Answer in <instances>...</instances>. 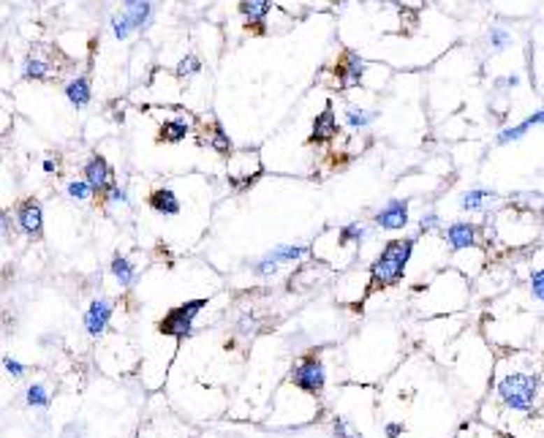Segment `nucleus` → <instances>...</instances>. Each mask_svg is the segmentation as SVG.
I'll return each mask as SVG.
<instances>
[{"label": "nucleus", "instance_id": "1", "mask_svg": "<svg viewBox=\"0 0 544 438\" xmlns=\"http://www.w3.org/2000/svg\"><path fill=\"white\" fill-rule=\"evenodd\" d=\"M414 253V240H389L371 264V289H389L403 281L406 264Z\"/></svg>", "mask_w": 544, "mask_h": 438}, {"label": "nucleus", "instance_id": "2", "mask_svg": "<svg viewBox=\"0 0 544 438\" xmlns=\"http://www.w3.org/2000/svg\"><path fill=\"white\" fill-rule=\"evenodd\" d=\"M539 392V376L534 373H509L498 381V397L512 411H531Z\"/></svg>", "mask_w": 544, "mask_h": 438}, {"label": "nucleus", "instance_id": "3", "mask_svg": "<svg viewBox=\"0 0 544 438\" xmlns=\"http://www.w3.org/2000/svg\"><path fill=\"white\" fill-rule=\"evenodd\" d=\"M207 305V299H188L182 305L172 308L166 316L158 321V332L161 335H172V338H185L194 330V318L199 316V311Z\"/></svg>", "mask_w": 544, "mask_h": 438}, {"label": "nucleus", "instance_id": "4", "mask_svg": "<svg viewBox=\"0 0 544 438\" xmlns=\"http://www.w3.org/2000/svg\"><path fill=\"white\" fill-rule=\"evenodd\" d=\"M324 381H327V373H324V362L316 354H308L302 357L294 370H292V384L297 390L308 392V395H322Z\"/></svg>", "mask_w": 544, "mask_h": 438}, {"label": "nucleus", "instance_id": "5", "mask_svg": "<svg viewBox=\"0 0 544 438\" xmlns=\"http://www.w3.org/2000/svg\"><path fill=\"white\" fill-rule=\"evenodd\" d=\"M375 226L378 229H387V232H397V229H403L406 223H408V202L406 199H389L375 216Z\"/></svg>", "mask_w": 544, "mask_h": 438}, {"label": "nucleus", "instance_id": "6", "mask_svg": "<svg viewBox=\"0 0 544 438\" xmlns=\"http://www.w3.org/2000/svg\"><path fill=\"white\" fill-rule=\"evenodd\" d=\"M335 73H338V82H341V87H357V85L362 82L365 63H362V57H359L357 52L346 49V52L341 55L338 66H335Z\"/></svg>", "mask_w": 544, "mask_h": 438}, {"label": "nucleus", "instance_id": "7", "mask_svg": "<svg viewBox=\"0 0 544 438\" xmlns=\"http://www.w3.org/2000/svg\"><path fill=\"white\" fill-rule=\"evenodd\" d=\"M109 318H112V302L109 299H93L85 311V330L87 335L99 338L101 332L109 327Z\"/></svg>", "mask_w": 544, "mask_h": 438}, {"label": "nucleus", "instance_id": "8", "mask_svg": "<svg viewBox=\"0 0 544 438\" xmlns=\"http://www.w3.org/2000/svg\"><path fill=\"white\" fill-rule=\"evenodd\" d=\"M85 180L93 185V191L96 194H103L112 183H115V177H112V169H109V164H106V158L103 155H93L87 164H85Z\"/></svg>", "mask_w": 544, "mask_h": 438}, {"label": "nucleus", "instance_id": "9", "mask_svg": "<svg viewBox=\"0 0 544 438\" xmlns=\"http://www.w3.org/2000/svg\"><path fill=\"white\" fill-rule=\"evenodd\" d=\"M17 220H20V229L25 234H41V223H44V213H41V204L27 199L17 207Z\"/></svg>", "mask_w": 544, "mask_h": 438}, {"label": "nucleus", "instance_id": "10", "mask_svg": "<svg viewBox=\"0 0 544 438\" xmlns=\"http://www.w3.org/2000/svg\"><path fill=\"white\" fill-rule=\"evenodd\" d=\"M446 243H449L452 250H463V248L476 245V226L471 220H454V223H449Z\"/></svg>", "mask_w": 544, "mask_h": 438}, {"label": "nucleus", "instance_id": "11", "mask_svg": "<svg viewBox=\"0 0 544 438\" xmlns=\"http://www.w3.org/2000/svg\"><path fill=\"white\" fill-rule=\"evenodd\" d=\"M335 134H338V120H335L332 104H327V109L313 120V134H310L308 142H310V145H322V142H329Z\"/></svg>", "mask_w": 544, "mask_h": 438}, {"label": "nucleus", "instance_id": "12", "mask_svg": "<svg viewBox=\"0 0 544 438\" xmlns=\"http://www.w3.org/2000/svg\"><path fill=\"white\" fill-rule=\"evenodd\" d=\"M272 8V0H240V14L245 17L248 27H262Z\"/></svg>", "mask_w": 544, "mask_h": 438}, {"label": "nucleus", "instance_id": "13", "mask_svg": "<svg viewBox=\"0 0 544 438\" xmlns=\"http://www.w3.org/2000/svg\"><path fill=\"white\" fill-rule=\"evenodd\" d=\"M150 207L161 216H180V199L169 188H158L150 194Z\"/></svg>", "mask_w": 544, "mask_h": 438}, {"label": "nucleus", "instance_id": "14", "mask_svg": "<svg viewBox=\"0 0 544 438\" xmlns=\"http://www.w3.org/2000/svg\"><path fill=\"white\" fill-rule=\"evenodd\" d=\"M123 11L125 17L131 20V24H134V30H142L150 22L152 3L150 0H123Z\"/></svg>", "mask_w": 544, "mask_h": 438}, {"label": "nucleus", "instance_id": "15", "mask_svg": "<svg viewBox=\"0 0 544 438\" xmlns=\"http://www.w3.org/2000/svg\"><path fill=\"white\" fill-rule=\"evenodd\" d=\"M66 98L71 101V106H76V109L87 106V104H90V82H87V76H76V79H71V82L66 85Z\"/></svg>", "mask_w": 544, "mask_h": 438}, {"label": "nucleus", "instance_id": "16", "mask_svg": "<svg viewBox=\"0 0 544 438\" xmlns=\"http://www.w3.org/2000/svg\"><path fill=\"white\" fill-rule=\"evenodd\" d=\"M52 73H57V69H52L50 60H44V57H38V55H27L25 60V76L27 79H50Z\"/></svg>", "mask_w": 544, "mask_h": 438}, {"label": "nucleus", "instance_id": "17", "mask_svg": "<svg viewBox=\"0 0 544 438\" xmlns=\"http://www.w3.org/2000/svg\"><path fill=\"white\" fill-rule=\"evenodd\" d=\"M109 269H112V275L117 278V283H120V286H131V283L136 281V267H134L125 256H120V253H115V259H112Z\"/></svg>", "mask_w": 544, "mask_h": 438}, {"label": "nucleus", "instance_id": "18", "mask_svg": "<svg viewBox=\"0 0 544 438\" xmlns=\"http://www.w3.org/2000/svg\"><path fill=\"white\" fill-rule=\"evenodd\" d=\"M308 253V248L305 245H294V243H283V245H275L270 250V256L278 262V264H283V262H297Z\"/></svg>", "mask_w": 544, "mask_h": 438}, {"label": "nucleus", "instance_id": "19", "mask_svg": "<svg viewBox=\"0 0 544 438\" xmlns=\"http://www.w3.org/2000/svg\"><path fill=\"white\" fill-rule=\"evenodd\" d=\"M188 136V122L185 120H166L161 125L158 142H182Z\"/></svg>", "mask_w": 544, "mask_h": 438}, {"label": "nucleus", "instance_id": "20", "mask_svg": "<svg viewBox=\"0 0 544 438\" xmlns=\"http://www.w3.org/2000/svg\"><path fill=\"white\" fill-rule=\"evenodd\" d=\"M495 194L493 191H485V188H471L468 194L463 196V202H460V207L463 210H468V213H473V210H482L487 202H493Z\"/></svg>", "mask_w": 544, "mask_h": 438}, {"label": "nucleus", "instance_id": "21", "mask_svg": "<svg viewBox=\"0 0 544 438\" xmlns=\"http://www.w3.org/2000/svg\"><path fill=\"white\" fill-rule=\"evenodd\" d=\"M365 237H368V229H365L362 223H346V226H341V232H338V243L341 245L362 243Z\"/></svg>", "mask_w": 544, "mask_h": 438}, {"label": "nucleus", "instance_id": "22", "mask_svg": "<svg viewBox=\"0 0 544 438\" xmlns=\"http://www.w3.org/2000/svg\"><path fill=\"white\" fill-rule=\"evenodd\" d=\"M66 194L71 196L74 202H87L96 191H93V185H90L87 180H71V183L66 185Z\"/></svg>", "mask_w": 544, "mask_h": 438}, {"label": "nucleus", "instance_id": "23", "mask_svg": "<svg viewBox=\"0 0 544 438\" xmlns=\"http://www.w3.org/2000/svg\"><path fill=\"white\" fill-rule=\"evenodd\" d=\"M27 406H33V409H47L50 406V395H47L44 384H30L27 387Z\"/></svg>", "mask_w": 544, "mask_h": 438}, {"label": "nucleus", "instance_id": "24", "mask_svg": "<svg viewBox=\"0 0 544 438\" xmlns=\"http://www.w3.org/2000/svg\"><path fill=\"white\" fill-rule=\"evenodd\" d=\"M531 131V125L522 120L520 125H512V128H503L501 134H498V145H509V142H517V139H522L525 134Z\"/></svg>", "mask_w": 544, "mask_h": 438}, {"label": "nucleus", "instance_id": "25", "mask_svg": "<svg viewBox=\"0 0 544 438\" xmlns=\"http://www.w3.org/2000/svg\"><path fill=\"white\" fill-rule=\"evenodd\" d=\"M210 145L215 147L218 153H229V150H231V139H229V134L223 131L218 122L213 125V134H210Z\"/></svg>", "mask_w": 544, "mask_h": 438}, {"label": "nucleus", "instance_id": "26", "mask_svg": "<svg viewBox=\"0 0 544 438\" xmlns=\"http://www.w3.org/2000/svg\"><path fill=\"white\" fill-rule=\"evenodd\" d=\"M134 30V24H131V20L125 17V11H120V14H115L112 17V33H115V38H128V33Z\"/></svg>", "mask_w": 544, "mask_h": 438}, {"label": "nucleus", "instance_id": "27", "mask_svg": "<svg viewBox=\"0 0 544 438\" xmlns=\"http://www.w3.org/2000/svg\"><path fill=\"white\" fill-rule=\"evenodd\" d=\"M346 122L351 128H365L371 122V115L365 109H357V106H348L346 109Z\"/></svg>", "mask_w": 544, "mask_h": 438}, {"label": "nucleus", "instance_id": "28", "mask_svg": "<svg viewBox=\"0 0 544 438\" xmlns=\"http://www.w3.org/2000/svg\"><path fill=\"white\" fill-rule=\"evenodd\" d=\"M201 69V60H199L196 55H188V57H182L180 63H177V73L180 76H191V73H196Z\"/></svg>", "mask_w": 544, "mask_h": 438}, {"label": "nucleus", "instance_id": "29", "mask_svg": "<svg viewBox=\"0 0 544 438\" xmlns=\"http://www.w3.org/2000/svg\"><path fill=\"white\" fill-rule=\"evenodd\" d=\"M332 430H335V436L338 438H359V433L348 425L343 416H335V419H332Z\"/></svg>", "mask_w": 544, "mask_h": 438}, {"label": "nucleus", "instance_id": "30", "mask_svg": "<svg viewBox=\"0 0 544 438\" xmlns=\"http://www.w3.org/2000/svg\"><path fill=\"white\" fill-rule=\"evenodd\" d=\"M490 44L501 52V49H506L512 44V36H509L503 27H490Z\"/></svg>", "mask_w": 544, "mask_h": 438}, {"label": "nucleus", "instance_id": "31", "mask_svg": "<svg viewBox=\"0 0 544 438\" xmlns=\"http://www.w3.org/2000/svg\"><path fill=\"white\" fill-rule=\"evenodd\" d=\"M253 272H256V275H262V278H267V275H275V272H278V262H275L270 253H267V256H264L262 262H256V264H253Z\"/></svg>", "mask_w": 544, "mask_h": 438}, {"label": "nucleus", "instance_id": "32", "mask_svg": "<svg viewBox=\"0 0 544 438\" xmlns=\"http://www.w3.org/2000/svg\"><path fill=\"white\" fill-rule=\"evenodd\" d=\"M531 292L539 302H544V267L531 275Z\"/></svg>", "mask_w": 544, "mask_h": 438}, {"label": "nucleus", "instance_id": "33", "mask_svg": "<svg viewBox=\"0 0 544 438\" xmlns=\"http://www.w3.org/2000/svg\"><path fill=\"white\" fill-rule=\"evenodd\" d=\"M420 229L422 232H433V229H438V213H424L420 220Z\"/></svg>", "mask_w": 544, "mask_h": 438}, {"label": "nucleus", "instance_id": "34", "mask_svg": "<svg viewBox=\"0 0 544 438\" xmlns=\"http://www.w3.org/2000/svg\"><path fill=\"white\" fill-rule=\"evenodd\" d=\"M3 367H6V373H8V376H14V379H20V376L25 373V365H22V362H17V360H11V357L3 362Z\"/></svg>", "mask_w": 544, "mask_h": 438}, {"label": "nucleus", "instance_id": "35", "mask_svg": "<svg viewBox=\"0 0 544 438\" xmlns=\"http://www.w3.org/2000/svg\"><path fill=\"white\" fill-rule=\"evenodd\" d=\"M384 433H387V438H400L403 436V425H400V422H389V425L384 428Z\"/></svg>", "mask_w": 544, "mask_h": 438}, {"label": "nucleus", "instance_id": "36", "mask_svg": "<svg viewBox=\"0 0 544 438\" xmlns=\"http://www.w3.org/2000/svg\"><path fill=\"white\" fill-rule=\"evenodd\" d=\"M525 122H528L531 128H534V125H542V122H544V106L539 109V112H534V115H531V118H528Z\"/></svg>", "mask_w": 544, "mask_h": 438}, {"label": "nucleus", "instance_id": "37", "mask_svg": "<svg viewBox=\"0 0 544 438\" xmlns=\"http://www.w3.org/2000/svg\"><path fill=\"white\" fill-rule=\"evenodd\" d=\"M44 171H47V174H52V171H57V161H52V158H47V161H44Z\"/></svg>", "mask_w": 544, "mask_h": 438}, {"label": "nucleus", "instance_id": "38", "mask_svg": "<svg viewBox=\"0 0 544 438\" xmlns=\"http://www.w3.org/2000/svg\"><path fill=\"white\" fill-rule=\"evenodd\" d=\"M332 3H346V0H332Z\"/></svg>", "mask_w": 544, "mask_h": 438}]
</instances>
